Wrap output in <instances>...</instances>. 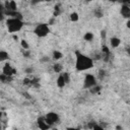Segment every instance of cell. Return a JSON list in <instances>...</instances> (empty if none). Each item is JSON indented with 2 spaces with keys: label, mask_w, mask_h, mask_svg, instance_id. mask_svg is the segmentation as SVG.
Here are the masks:
<instances>
[{
  "label": "cell",
  "mask_w": 130,
  "mask_h": 130,
  "mask_svg": "<svg viewBox=\"0 0 130 130\" xmlns=\"http://www.w3.org/2000/svg\"><path fill=\"white\" fill-rule=\"evenodd\" d=\"M0 11L1 12H4V4L0 1Z\"/></svg>",
  "instance_id": "30"
},
{
  "label": "cell",
  "mask_w": 130,
  "mask_h": 130,
  "mask_svg": "<svg viewBox=\"0 0 130 130\" xmlns=\"http://www.w3.org/2000/svg\"><path fill=\"white\" fill-rule=\"evenodd\" d=\"M9 59V54L8 52L4 51V50H0V62H4L7 61Z\"/></svg>",
  "instance_id": "13"
},
{
  "label": "cell",
  "mask_w": 130,
  "mask_h": 130,
  "mask_svg": "<svg viewBox=\"0 0 130 130\" xmlns=\"http://www.w3.org/2000/svg\"><path fill=\"white\" fill-rule=\"evenodd\" d=\"M101 37H102V39H103V40H105V39H106V37H107V31H106L105 29H103V30L101 31Z\"/></svg>",
  "instance_id": "25"
},
{
  "label": "cell",
  "mask_w": 130,
  "mask_h": 130,
  "mask_svg": "<svg viewBox=\"0 0 130 130\" xmlns=\"http://www.w3.org/2000/svg\"><path fill=\"white\" fill-rule=\"evenodd\" d=\"M110 44H111L112 48H118L121 44V40L117 37H113V38L110 39Z\"/></svg>",
  "instance_id": "11"
},
{
  "label": "cell",
  "mask_w": 130,
  "mask_h": 130,
  "mask_svg": "<svg viewBox=\"0 0 130 130\" xmlns=\"http://www.w3.org/2000/svg\"><path fill=\"white\" fill-rule=\"evenodd\" d=\"M2 73L7 76H13L16 73V69L9 63H6L2 68Z\"/></svg>",
  "instance_id": "6"
},
{
  "label": "cell",
  "mask_w": 130,
  "mask_h": 130,
  "mask_svg": "<svg viewBox=\"0 0 130 130\" xmlns=\"http://www.w3.org/2000/svg\"><path fill=\"white\" fill-rule=\"evenodd\" d=\"M93 15H94L96 18H101V17H103V16H104V11H103V9L100 8V7L95 8L94 11H93Z\"/></svg>",
  "instance_id": "15"
},
{
  "label": "cell",
  "mask_w": 130,
  "mask_h": 130,
  "mask_svg": "<svg viewBox=\"0 0 130 130\" xmlns=\"http://www.w3.org/2000/svg\"><path fill=\"white\" fill-rule=\"evenodd\" d=\"M17 10V5L14 0L6 1L4 3V11H16Z\"/></svg>",
  "instance_id": "8"
},
{
  "label": "cell",
  "mask_w": 130,
  "mask_h": 130,
  "mask_svg": "<svg viewBox=\"0 0 130 130\" xmlns=\"http://www.w3.org/2000/svg\"><path fill=\"white\" fill-rule=\"evenodd\" d=\"M102 52H103V53H110V50H109L108 47L103 46V47H102Z\"/></svg>",
  "instance_id": "26"
},
{
  "label": "cell",
  "mask_w": 130,
  "mask_h": 130,
  "mask_svg": "<svg viewBox=\"0 0 130 130\" xmlns=\"http://www.w3.org/2000/svg\"><path fill=\"white\" fill-rule=\"evenodd\" d=\"M37 122H38L39 128H41V129H43V130L49 129V128L51 127V126L47 123V121H46V119H45V116H44V117H39L38 120H37Z\"/></svg>",
  "instance_id": "10"
},
{
  "label": "cell",
  "mask_w": 130,
  "mask_h": 130,
  "mask_svg": "<svg viewBox=\"0 0 130 130\" xmlns=\"http://www.w3.org/2000/svg\"><path fill=\"white\" fill-rule=\"evenodd\" d=\"M56 83H57V86H58V87H60V88H62V87H64V86L66 85L65 80H64L63 75H62V73H61V72L59 73V76H58V78H57Z\"/></svg>",
  "instance_id": "12"
},
{
  "label": "cell",
  "mask_w": 130,
  "mask_h": 130,
  "mask_svg": "<svg viewBox=\"0 0 130 130\" xmlns=\"http://www.w3.org/2000/svg\"><path fill=\"white\" fill-rule=\"evenodd\" d=\"M62 73V75H63V78H64V80H65V83L66 84H68L69 82H70V74L68 73V72H61Z\"/></svg>",
  "instance_id": "20"
},
{
  "label": "cell",
  "mask_w": 130,
  "mask_h": 130,
  "mask_svg": "<svg viewBox=\"0 0 130 130\" xmlns=\"http://www.w3.org/2000/svg\"><path fill=\"white\" fill-rule=\"evenodd\" d=\"M52 57H53V59L54 60H60V59H62V57H63V54L60 52V51H57V50H55V51H53V54H52Z\"/></svg>",
  "instance_id": "16"
},
{
  "label": "cell",
  "mask_w": 130,
  "mask_h": 130,
  "mask_svg": "<svg viewBox=\"0 0 130 130\" xmlns=\"http://www.w3.org/2000/svg\"><path fill=\"white\" fill-rule=\"evenodd\" d=\"M120 13H121V15L124 18H127L128 19L130 17V7H129V5L122 4V6L120 8Z\"/></svg>",
  "instance_id": "9"
},
{
  "label": "cell",
  "mask_w": 130,
  "mask_h": 130,
  "mask_svg": "<svg viewBox=\"0 0 130 130\" xmlns=\"http://www.w3.org/2000/svg\"><path fill=\"white\" fill-rule=\"evenodd\" d=\"M122 4H126V5H129V3H130V0H119Z\"/></svg>",
  "instance_id": "28"
},
{
  "label": "cell",
  "mask_w": 130,
  "mask_h": 130,
  "mask_svg": "<svg viewBox=\"0 0 130 130\" xmlns=\"http://www.w3.org/2000/svg\"><path fill=\"white\" fill-rule=\"evenodd\" d=\"M93 67V60L79 51H75V69L77 71H86Z\"/></svg>",
  "instance_id": "1"
},
{
  "label": "cell",
  "mask_w": 130,
  "mask_h": 130,
  "mask_svg": "<svg viewBox=\"0 0 130 130\" xmlns=\"http://www.w3.org/2000/svg\"><path fill=\"white\" fill-rule=\"evenodd\" d=\"M24 1H25V0H24Z\"/></svg>",
  "instance_id": "35"
},
{
  "label": "cell",
  "mask_w": 130,
  "mask_h": 130,
  "mask_svg": "<svg viewBox=\"0 0 130 130\" xmlns=\"http://www.w3.org/2000/svg\"><path fill=\"white\" fill-rule=\"evenodd\" d=\"M95 84H98L95 76H94L93 74H90V73L85 74L84 79H83V88L89 89V88H91L92 86H94Z\"/></svg>",
  "instance_id": "4"
},
{
  "label": "cell",
  "mask_w": 130,
  "mask_h": 130,
  "mask_svg": "<svg viewBox=\"0 0 130 130\" xmlns=\"http://www.w3.org/2000/svg\"><path fill=\"white\" fill-rule=\"evenodd\" d=\"M29 2H30L31 5H37V4L41 3V2H44V0H30Z\"/></svg>",
  "instance_id": "24"
},
{
  "label": "cell",
  "mask_w": 130,
  "mask_h": 130,
  "mask_svg": "<svg viewBox=\"0 0 130 130\" xmlns=\"http://www.w3.org/2000/svg\"><path fill=\"white\" fill-rule=\"evenodd\" d=\"M12 80V76H7L3 73L0 74V81L1 82H4V83H8V82H11Z\"/></svg>",
  "instance_id": "14"
},
{
  "label": "cell",
  "mask_w": 130,
  "mask_h": 130,
  "mask_svg": "<svg viewBox=\"0 0 130 130\" xmlns=\"http://www.w3.org/2000/svg\"><path fill=\"white\" fill-rule=\"evenodd\" d=\"M87 1H91V0H87Z\"/></svg>",
  "instance_id": "34"
},
{
  "label": "cell",
  "mask_w": 130,
  "mask_h": 130,
  "mask_svg": "<svg viewBox=\"0 0 130 130\" xmlns=\"http://www.w3.org/2000/svg\"><path fill=\"white\" fill-rule=\"evenodd\" d=\"M25 72H26V73H30V72H32V68H26V69H25Z\"/></svg>",
  "instance_id": "31"
},
{
  "label": "cell",
  "mask_w": 130,
  "mask_h": 130,
  "mask_svg": "<svg viewBox=\"0 0 130 130\" xmlns=\"http://www.w3.org/2000/svg\"><path fill=\"white\" fill-rule=\"evenodd\" d=\"M23 56H25L26 58H28V56H29V51H28V49H27V50H24V52H23Z\"/></svg>",
  "instance_id": "29"
},
{
  "label": "cell",
  "mask_w": 130,
  "mask_h": 130,
  "mask_svg": "<svg viewBox=\"0 0 130 130\" xmlns=\"http://www.w3.org/2000/svg\"><path fill=\"white\" fill-rule=\"evenodd\" d=\"M93 38H94V35H93V32H91V31H87V32H85L84 36H83L84 41H87V42L92 41Z\"/></svg>",
  "instance_id": "18"
},
{
  "label": "cell",
  "mask_w": 130,
  "mask_h": 130,
  "mask_svg": "<svg viewBox=\"0 0 130 130\" xmlns=\"http://www.w3.org/2000/svg\"><path fill=\"white\" fill-rule=\"evenodd\" d=\"M50 1H52V0H44V2H50Z\"/></svg>",
  "instance_id": "33"
},
{
  "label": "cell",
  "mask_w": 130,
  "mask_h": 130,
  "mask_svg": "<svg viewBox=\"0 0 130 130\" xmlns=\"http://www.w3.org/2000/svg\"><path fill=\"white\" fill-rule=\"evenodd\" d=\"M5 23H6V27H7L8 31L11 32V34H14V32H17V31L21 30V28L24 25V22H23L22 19L14 18V17L7 18Z\"/></svg>",
  "instance_id": "2"
},
{
  "label": "cell",
  "mask_w": 130,
  "mask_h": 130,
  "mask_svg": "<svg viewBox=\"0 0 130 130\" xmlns=\"http://www.w3.org/2000/svg\"><path fill=\"white\" fill-rule=\"evenodd\" d=\"M106 70H104V69H100L99 70V77L101 78V79H103L105 76H106Z\"/></svg>",
  "instance_id": "23"
},
{
  "label": "cell",
  "mask_w": 130,
  "mask_h": 130,
  "mask_svg": "<svg viewBox=\"0 0 130 130\" xmlns=\"http://www.w3.org/2000/svg\"><path fill=\"white\" fill-rule=\"evenodd\" d=\"M23 83H24V84H27V85H30V79L24 78V79H23Z\"/></svg>",
  "instance_id": "27"
},
{
  "label": "cell",
  "mask_w": 130,
  "mask_h": 130,
  "mask_svg": "<svg viewBox=\"0 0 130 130\" xmlns=\"http://www.w3.org/2000/svg\"><path fill=\"white\" fill-rule=\"evenodd\" d=\"M101 86L100 85H98V84H95L94 86H92L91 88H89V91L91 92V93H98L100 90H101Z\"/></svg>",
  "instance_id": "21"
},
{
  "label": "cell",
  "mask_w": 130,
  "mask_h": 130,
  "mask_svg": "<svg viewBox=\"0 0 130 130\" xmlns=\"http://www.w3.org/2000/svg\"><path fill=\"white\" fill-rule=\"evenodd\" d=\"M109 1H110V2H118L119 0H109Z\"/></svg>",
  "instance_id": "32"
},
{
  "label": "cell",
  "mask_w": 130,
  "mask_h": 130,
  "mask_svg": "<svg viewBox=\"0 0 130 130\" xmlns=\"http://www.w3.org/2000/svg\"><path fill=\"white\" fill-rule=\"evenodd\" d=\"M8 127V116L5 112H0V129H6Z\"/></svg>",
  "instance_id": "7"
},
{
  "label": "cell",
  "mask_w": 130,
  "mask_h": 130,
  "mask_svg": "<svg viewBox=\"0 0 130 130\" xmlns=\"http://www.w3.org/2000/svg\"><path fill=\"white\" fill-rule=\"evenodd\" d=\"M34 34L39 38H45L50 34V26L48 23H39L34 28Z\"/></svg>",
  "instance_id": "3"
},
{
  "label": "cell",
  "mask_w": 130,
  "mask_h": 130,
  "mask_svg": "<svg viewBox=\"0 0 130 130\" xmlns=\"http://www.w3.org/2000/svg\"><path fill=\"white\" fill-rule=\"evenodd\" d=\"M53 70H54V72H56V73L62 72V71H63V66H62V64H60V63H55V64H53Z\"/></svg>",
  "instance_id": "17"
},
{
  "label": "cell",
  "mask_w": 130,
  "mask_h": 130,
  "mask_svg": "<svg viewBox=\"0 0 130 130\" xmlns=\"http://www.w3.org/2000/svg\"><path fill=\"white\" fill-rule=\"evenodd\" d=\"M69 17H70V20L73 21V22L78 21V19H79V15H78L77 12H72V13H70Z\"/></svg>",
  "instance_id": "19"
},
{
  "label": "cell",
  "mask_w": 130,
  "mask_h": 130,
  "mask_svg": "<svg viewBox=\"0 0 130 130\" xmlns=\"http://www.w3.org/2000/svg\"><path fill=\"white\" fill-rule=\"evenodd\" d=\"M45 119H46L47 123H48L51 127H52L53 125H56V124H58V123L60 122V117H59V115H58L57 113H55V112H49L48 114H46Z\"/></svg>",
  "instance_id": "5"
},
{
  "label": "cell",
  "mask_w": 130,
  "mask_h": 130,
  "mask_svg": "<svg viewBox=\"0 0 130 130\" xmlns=\"http://www.w3.org/2000/svg\"><path fill=\"white\" fill-rule=\"evenodd\" d=\"M20 45H21L22 49H24V50H27V49L29 48V45L27 44V42H26L25 40H21V41H20Z\"/></svg>",
  "instance_id": "22"
}]
</instances>
